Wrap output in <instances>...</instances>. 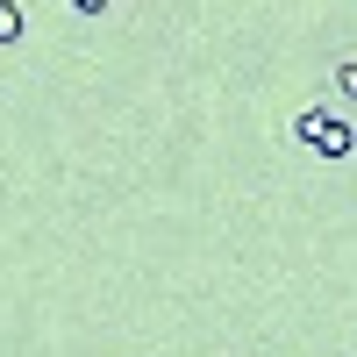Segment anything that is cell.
Masks as SVG:
<instances>
[{
  "label": "cell",
  "instance_id": "obj_2",
  "mask_svg": "<svg viewBox=\"0 0 357 357\" xmlns=\"http://www.w3.org/2000/svg\"><path fill=\"white\" fill-rule=\"evenodd\" d=\"M29 36V8L22 0H0V43H22Z\"/></svg>",
  "mask_w": 357,
  "mask_h": 357
},
{
  "label": "cell",
  "instance_id": "obj_1",
  "mask_svg": "<svg viewBox=\"0 0 357 357\" xmlns=\"http://www.w3.org/2000/svg\"><path fill=\"white\" fill-rule=\"evenodd\" d=\"M293 136H301L314 158H329V165H343L357 151V129L343 122V114H329V107H301V114H293Z\"/></svg>",
  "mask_w": 357,
  "mask_h": 357
},
{
  "label": "cell",
  "instance_id": "obj_4",
  "mask_svg": "<svg viewBox=\"0 0 357 357\" xmlns=\"http://www.w3.org/2000/svg\"><path fill=\"white\" fill-rule=\"evenodd\" d=\"M72 8H79V15H107V0H72Z\"/></svg>",
  "mask_w": 357,
  "mask_h": 357
},
{
  "label": "cell",
  "instance_id": "obj_3",
  "mask_svg": "<svg viewBox=\"0 0 357 357\" xmlns=\"http://www.w3.org/2000/svg\"><path fill=\"white\" fill-rule=\"evenodd\" d=\"M336 93L357 100V57H336Z\"/></svg>",
  "mask_w": 357,
  "mask_h": 357
}]
</instances>
